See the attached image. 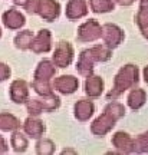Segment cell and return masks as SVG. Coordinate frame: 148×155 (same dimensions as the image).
I'll use <instances>...</instances> for the list:
<instances>
[{
	"mask_svg": "<svg viewBox=\"0 0 148 155\" xmlns=\"http://www.w3.org/2000/svg\"><path fill=\"white\" fill-rule=\"evenodd\" d=\"M125 114V108L122 104L119 102H111L109 105L105 108L104 114L96 118L93 121L92 127H91V131L92 134L98 135V137H104L106 132H109L112 127L115 125V122L122 118Z\"/></svg>",
	"mask_w": 148,
	"mask_h": 155,
	"instance_id": "obj_2",
	"label": "cell"
},
{
	"mask_svg": "<svg viewBox=\"0 0 148 155\" xmlns=\"http://www.w3.org/2000/svg\"><path fill=\"white\" fill-rule=\"evenodd\" d=\"M36 152L39 155H50L55 152V144L50 139H40L36 144Z\"/></svg>",
	"mask_w": 148,
	"mask_h": 155,
	"instance_id": "obj_25",
	"label": "cell"
},
{
	"mask_svg": "<svg viewBox=\"0 0 148 155\" xmlns=\"http://www.w3.org/2000/svg\"><path fill=\"white\" fill-rule=\"evenodd\" d=\"M3 23H5L6 28L16 30L25 25V16L16 9H9L7 12L3 13Z\"/></svg>",
	"mask_w": 148,
	"mask_h": 155,
	"instance_id": "obj_14",
	"label": "cell"
},
{
	"mask_svg": "<svg viewBox=\"0 0 148 155\" xmlns=\"http://www.w3.org/2000/svg\"><path fill=\"white\" fill-rule=\"evenodd\" d=\"M134 151L140 154L148 152V132L141 134L140 137L134 139Z\"/></svg>",
	"mask_w": 148,
	"mask_h": 155,
	"instance_id": "obj_26",
	"label": "cell"
},
{
	"mask_svg": "<svg viewBox=\"0 0 148 155\" xmlns=\"http://www.w3.org/2000/svg\"><path fill=\"white\" fill-rule=\"evenodd\" d=\"M15 2V5H17V6H22V7H25V6L28 5V2L29 0H13Z\"/></svg>",
	"mask_w": 148,
	"mask_h": 155,
	"instance_id": "obj_30",
	"label": "cell"
},
{
	"mask_svg": "<svg viewBox=\"0 0 148 155\" xmlns=\"http://www.w3.org/2000/svg\"><path fill=\"white\" fill-rule=\"evenodd\" d=\"M56 69L55 65L48 59L39 63L38 69L35 72V79H33L32 88L36 91V94L42 95V96H48L52 95V89H50V78L55 75Z\"/></svg>",
	"mask_w": 148,
	"mask_h": 155,
	"instance_id": "obj_3",
	"label": "cell"
},
{
	"mask_svg": "<svg viewBox=\"0 0 148 155\" xmlns=\"http://www.w3.org/2000/svg\"><path fill=\"white\" fill-rule=\"evenodd\" d=\"M137 23L141 30H145L148 28V0H141L140 12L137 15Z\"/></svg>",
	"mask_w": 148,
	"mask_h": 155,
	"instance_id": "obj_24",
	"label": "cell"
},
{
	"mask_svg": "<svg viewBox=\"0 0 148 155\" xmlns=\"http://www.w3.org/2000/svg\"><path fill=\"white\" fill-rule=\"evenodd\" d=\"M25 9L29 13H36L46 22H52L59 16L60 6L55 0H29Z\"/></svg>",
	"mask_w": 148,
	"mask_h": 155,
	"instance_id": "obj_5",
	"label": "cell"
},
{
	"mask_svg": "<svg viewBox=\"0 0 148 155\" xmlns=\"http://www.w3.org/2000/svg\"><path fill=\"white\" fill-rule=\"evenodd\" d=\"M88 13V7L85 0H69V3L66 6V17L68 19H79L85 16Z\"/></svg>",
	"mask_w": 148,
	"mask_h": 155,
	"instance_id": "obj_15",
	"label": "cell"
},
{
	"mask_svg": "<svg viewBox=\"0 0 148 155\" xmlns=\"http://www.w3.org/2000/svg\"><path fill=\"white\" fill-rule=\"evenodd\" d=\"M116 2H118L121 6H130L134 3V0H116Z\"/></svg>",
	"mask_w": 148,
	"mask_h": 155,
	"instance_id": "obj_29",
	"label": "cell"
},
{
	"mask_svg": "<svg viewBox=\"0 0 148 155\" xmlns=\"http://www.w3.org/2000/svg\"><path fill=\"white\" fill-rule=\"evenodd\" d=\"M10 144L16 152H25L26 148H28V138L22 132H17L16 131V132H13V135H12Z\"/></svg>",
	"mask_w": 148,
	"mask_h": 155,
	"instance_id": "obj_21",
	"label": "cell"
},
{
	"mask_svg": "<svg viewBox=\"0 0 148 155\" xmlns=\"http://www.w3.org/2000/svg\"><path fill=\"white\" fill-rule=\"evenodd\" d=\"M145 104V92L143 89H132L128 96V105L132 109H140Z\"/></svg>",
	"mask_w": 148,
	"mask_h": 155,
	"instance_id": "obj_20",
	"label": "cell"
},
{
	"mask_svg": "<svg viewBox=\"0 0 148 155\" xmlns=\"http://www.w3.org/2000/svg\"><path fill=\"white\" fill-rule=\"evenodd\" d=\"M144 79H145V82L148 83V66L144 69Z\"/></svg>",
	"mask_w": 148,
	"mask_h": 155,
	"instance_id": "obj_31",
	"label": "cell"
},
{
	"mask_svg": "<svg viewBox=\"0 0 148 155\" xmlns=\"http://www.w3.org/2000/svg\"><path fill=\"white\" fill-rule=\"evenodd\" d=\"M101 38L104 39L105 45L112 49V48H116V46L122 42V39H124V32H122L116 25L106 23V25H104L102 29H101Z\"/></svg>",
	"mask_w": 148,
	"mask_h": 155,
	"instance_id": "obj_7",
	"label": "cell"
},
{
	"mask_svg": "<svg viewBox=\"0 0 148 155\" xmlns=\"http://www.w3.org/2000/svg\"><path fill=\"white\" fill-rule=\"evenodd\" d=\"M111 58V48H108L106 45H96L91 49L83 50L79 61L76 63V71L82 76L88 78L92 73L93 63L95 62H105Z\"/></svg>",
	"mask_w": 148,
	"mask_h": 155,
	"instance_id": "obj_1",
	"label": "cell"
},
{
	"mask_svg": "<svg viewBox=\"0 0 148 155\" xmlns=\"http://www.w3.org/2000/svg\"><path fill=\"white\" fill-rule=\"evenodd\" d=\"M0 36H2V30H0Z\"/></svg>",
	"mask_w": 148,
	"mask_h": 155,
	"instance_id": "obj_32",
	"label": "cell"
},
{
	"mask_svg": "<svg viewBox=\"0 0 148 155\" xmlns=\"http://www.w3.org/2000/svg\"><path fill=\"white\" fill-rule=\"evenodd\" d=\"M20 127V122L12 114H0V129L2 131H15Z\"/></svg>",
	"mask_w": 148,
	"mask_h": 155,
	"instance_id": "obj_19",
	"label": "cell"
},
{
	"mask_svg": "<svg viewBox=\"0 0 148 155\" xmlns=\"http://www.w3.org/2000/svg\"><path fill=\"white\" fill-rule=\"evenodd\" d=\"M50 32L43 29L36 36H33L29 49H32L35 53H46L50 50Z\"/></svg>",
	"mask_w": 148,
	"mask_h": 155,
	"instance_id": "obj_10",
	"label": "cell"
},
{
	"mask_svg": "<svg viewBox=\"0 0 148 155\" xmlns=\"http://www.w3.org/2000/svg\"><path fill=\"white\" fill-rule=\"evenodd\" d=\"M79 86V82H78L76 78L71 76V75H62V76L56 78L53 81V88L60 92V94H73L75 91L78 89Z\"/></svg>",
	"mask_w": 148,
	"mask_h": 155,
	"instance_id": "obj_11",
	"label": "cell"
},
{
	"mask_svg": "<svg viewBox=\"0 0 148 155\" xmlns=\"http://www.w3.org/2000/svg\"><path fill=\"white\" fill-rule=\"evenodd\" d=\"M93 114V104L91 101H79L75 104V116L79 121H86Z\"/></svg>",
	"mask_w": 148,
	"mask_h": 155,
	"instance_id": "obj_18",
	"label": "cell"
},
{
	"mask_svg": "<svg viewBox=\"0 0 148 155\" xmlns=\"http://www.w3.org/2000/svg\"><path fill=\"white\" fill-rule=\"evenodd\" d=\"M10 98L16 104H23L29 99L28 83L25 81H15L10 86Z\"/></svg>",
	"mask_w": 148,
	"mask_h": 155,
	"instance_id": "obj_12",
	"label": "cell"
},
{
	"mask_svg": "<svg viewBox=\"0 0 148 155\" xmlns=\"http://www.w3.org/2000/svg\"><path fill=\"white\" fill-rule=\"evenodd\" d=\"M32 39H33V33L30 30H23L20 33L17 35L15 38V43H16V48L22 50H26L30 48V43H32Z\"/></svg>",
	"mask_w": 148,
	"mask_h": 155,
	"instance_id": "obj_22",
	"label": "cell"
},
{
	"mask_svg": "<svg viewBox=\"0 0 148 155\" xmlns=\"http://www.w3.org/2000/svg\"><path fill=\"white\" fill-rule=\"evenodd\" d=\"M9 76H10V68L5 63H0V81H6Z\"/></svg>",
	"mask_w": 148,
	"mask_h": 155,
	"instance_id": "obj_27",
	"label": "cell"
},
{
	"mask_svg": "<svg viewBox=\"0 0 148 155\" xmlns=\"http://www.w3.org/2000/svg\"><path fill=\"white\" fill-rule=\"evenodd\" d=\"M73 58V49L68 42H60L53 53V65L59 68H66L71 65Z\"/></svg>",
	"mask_w": 148,
	"mask_h": 155,
	"instance_id": "obj_9",
	"label": "cell"
},
{
	"mask_svg": "<svg viewBox=\"0 0 148 155\" xmlns=\"http://www.w3.org/2000/svg\"><path fill=\"white\" fill-rule=\"evenodd\" d=\"M60 101L58 96L55 95H48V96H43L42 99H32L29 101L26 106H28V111L32 116H38L39 114H42L43 111H55L56 108L59 106Z\"/></svg>",
	"mask_w": 148,
	"mask_h": 155,
	"instance_id": "obj_6",
	"label": "cell"
},
{
	"mask_svg": "<svg viewBox=\"0 0 148 155\" xmlns=\"http://www.w3.org/2000/svg\"><path fill=\"white\" fill-rule=\"evenodd\" d=\"M102 89H104V82L99 76H92L89 75L86 78V82H85V92L91 96V98H98L99 95L102 94Z\"/></svg>",
	"mask_w": 148,
	"mask_h": 155,
	"instance_id": "obj_17",
	"label": "cell"
},
{
	"mask_svg": "<svg viewBox=\"0 0 148 155\" xmlns=\"http://www.w3.org/2000/svg\"><path fill=\"white\" fill-rule=\"evenodd\" d=\"M138 82V69L134 65H126V66L121 68V71L116 73L115 82H114V88L108 94V99H116L122 92H125L126 89H130Z\"/></svg>",
	"mask_w": 148,
	"mask_h": 155,
	"instance_id": "obj_4",
	"label": "cell"
},
{
	"mask_svg": "<svg viewBox=\"0 0 148 155\" xmlns=\"http://www.w3.org/2000/svg\"><path fill=\"white\" fill-rule=\"evenodd\" d=\"M23 129L25 132L28 134L30 138H35L38 139L40 138L45 132V125L42 121H39L36 118H28L25 121V125H23Z\"/></svg>",
	"mask_w": 148,
	"mask_h": 155,
	"instance_id": "obj_16",
	"label": "cell"
},
{
	"mask_svg": "<svg viewBox=\"0 0 148 155\" xmlns=\"http://www.w3.org/2000/svg\"><path fill=\"white\" fill-rule=\"evenodd\" d=\"M7 150H9V147H7V144H6V141L3 139V137L0 135V154L7 152Z\"/></svg>",
	"mask_w": 148,
	"mask_h": 155,
	"instance_id": "obj_28",
	"label": "cell"
},
{
	"mask_svg": "<svg viewBox=\"0 0 148 155\" xmlns=\"http://www.w3.org/2000/svg\"><path fill=\"white\" fill-rule=\"evenodd\" d=\"M89 5L95 13H105L114 9V0H89Z\"/></svg>",
	"mask_w": 148,
	"mask_h": 155,
	"instance_id": "obj_23",
	"label": "cell"
},
{
	"mask_svg": "<svg viewBox=\"0 0 148 155\" xmlns=\"http://www.w3.org/2000/svg\"><path fill=\"white\" fill-rule=\"evenodd\" d=\"M101 25L96 20H88L78 29V39L81 42H93L101 38Z\"/></svg>",
	"mask_w": 148,
	"mask_h": 155,
	"instance_id": "obj_8",
	"label": "cell"
},
{
	"mask_svg": "<svg viewBox=\"0 0 148 155\" xmlns=\"http://www.w3.org/2000/svg\"><path fill=\"white\" fill-rule=\"evenodd\" d=\"M112 144L122 154L134 152V139L125 132H116L112 138Z\"/></svg>",
	"mask_w": 148,
	"mask_h": 155,
	"instance_id": "obj_13",
	"label": "cell"
}]
</instances>
